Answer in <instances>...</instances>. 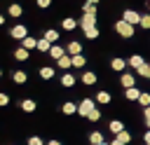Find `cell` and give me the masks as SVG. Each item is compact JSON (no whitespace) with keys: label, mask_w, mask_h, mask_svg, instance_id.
Returning a JSON list of instances; mask_svg holds the SVG:
<instances>
[{"label":"cell","mask_w":150,"mask_h":145,"mask_svg":"<svg viewBox=\"0 0 150 145\" xmlns=\"http://www.w3.org/2000/svg\"><path fill=\"white\" fill-rule=\"evenodd\" d=\"M112 28H115V33H117L120 37H124V40H131V37L136 35V26H131V23L124 21V19H117V21L112 23Z\"/></svg>","instance_id":"1"},{"label":"cell","mask_w":150,"mask_h":145,"mask_svg":"<svg viewBox=\"0 0 150 145\" xmlns=\"http://www.w3.org/2000/svg\"><path fill=\"white\" fill-rule=\"evenodd\" d=\"M96 108V98H82V101H77V117H82V119H87L89 115H91V110Z\"/></svg>","instance_id":"2"},{"label":"cell","mask_w":150,"mask_h":145,"mask_svg":"<svg viewBox=\"0 0 150 145\" xmlns=\"http://www.w3.org/2000/svg\"><path fill=\"white\" fill-rule=\"evenodd\" d=\"M26 35H28V26H23V23H14V26L9 28V37H12V40H19V42H21Z\"/></svg>","instance_id":"3"},{"label":"cell","mask_w":150,"mask_h":145,"mask_svg":"<svg viewBox=\"0 0 150 145\" xmlns=\"http://www.w3.org/2000/svg\"><path fill=\"white\" fill-rule=\"evenodd\" d=\"M120 87H122V89H129V87H136V75H134L131 70H124V72L120 75Z\"/></svg>","instance_id":"4"},{"label":"cell","mask_w":150,"mask_h":145,"mask_svg":"<svg viewBox=\"0 0 150 145\" xmlns=\"http://www.w3.org/2000/svg\"><path fill=\"white\" fill-rule=\"evenodd\" d=\"M19 110L26 112V115H30V112L38 110V101H33V98H21V101H19Z\"/></svg>","instance_id":"5"},{"label":"cell","mask_w":150,"mask_h":145,"mask_svg":"<svg viewBox=\"0 0 150 145\" xmlns=\"http://www.w3.org/2000/svg\"><path fill=\"white\" fill-rule=\"evenodd\" d=\"M141 16H143V14H138L136 9H124V12H122V19L129 21L131 26H138V23H141Z\"/></svg>","instance_id":"6"},{"label":"cell","mask_w":150,"mask_h":145,"mask_svg":"<svg viewBox=\"0 0 150 145\" xmlns=\"http://www.w3.org/2000/svg\"><path fill=\"white\" fill-rule=\"evenodd\" d=\"M129 65H127V58H122V56H112L110 58V70H115V72H124Z\"/></svg>","instance_id":"7"},{"label":"cell","mask_w":150,"mask_h":145,"mask_svg":"<svg viewBox=\"0 0 150 145\" xmlns=\"http://www.w3.org/2000/svg\"><path fill=\"white\" fill-rule=\"evenodd\" d=\"M80 82H82L84 87H94V84H98V75H96L94 70H84L82 77H80Z\"/></svg>","instance_id":"8"},{"label":"cell","mask_w":150,"mask_h":145,"mask_svg":"<svg viewBox=\"0 0 150 145\" xmlns=\"http://www.w3.org/2000/svg\"><path fill=\"white\" fill-rule=\"evenodd\" d=\"M77 21H80V28H89V26H96L98 14H84V12H82V16H80Z\"/></svg>","instance_id":"9"},{"label":"cell","mask_w":150,"mask_h":145,"mask_svg":"<svg viewBox=\"0 0 150 145\" xmlns=\"http://www.w3.org/2000/svg\"><path fill=\"white\" fill-rule=\"evenodd\" d=\"M143 63H145V58H143L141 54H131V56L127 58V65H129V70H138Z\"/></svg>","instance_id":"10"},{"label":"cell","mask_w":150,"mask_h":145,"mask_svg":"<svg viewBox=\"0 0 150 145\" xmlns=\"http://www.w3.org/2000/svg\"><path fill=\"white\" fill-rule=\"evenodd\" d=\"M75 82H77V77H75L70 70H66V72L61 75V87H63V89H73V87H75Z\"/></svg>","instance_id":"11"},{"label":"cell","mask_w":150,"mask_h":145,"mask_svg":"<svg viewBox=\"0 0 150 145\" xmlns=\"http://www.w3.org/2000/svg\"><path fill=\"white\" fill-rule=\"evenodd\" d=\"M61 112H63L66 117L77 115V103H75V101H63V103H61Z\"/></svg>","instance_id":"12"},{"label":"cell","mask_w":150,"mask_h":145,"mask_svg":"<svg viewBox=\"0 0 150 145\" xmlns=\"http://www.w3.org/2000/svg\"><path fill=\"white\" fill-rule=\"evenodd\" d=\"M56 68H61L63 72H66V70H70V68H73V56H70V54H63V56L56 61Z\"/></svg>","instance_id":"13"},{"label":"cell","mask_w":150,"mask_h":145,"mask_svg":"<svg viewBox=\"0 0 150 145\" xmlns=\"http://www.w3.org/2000/svg\"><path fill=\"white\" fill-rule=\"evenodd\" d=\"M94 98H96V103H98V105H110V103H112V96H110L105 89L96 91V96H94Z\"/></svg>","instance_id":"14"},{"label":"cell","mask_w":150,"mask_h":145,"mask_svg":"<svg viewBox=\"0 0 150 145\" xmlns=\"http://www.w3.org/2000/svg\"><path fill=\"white\" fill-rule=\"evenodd\" d=\"M108 131H110L112 136L122 133V131H124V122H122V119H110V122H108Z\"/></svg>","instance_id":"15"},{"label":"cell","mask_w":150,"mask_h":145,"mask_svg":"<svg viewBox=\"0 0 150 145\" xmlns=\"http://www.w3.org/2000/svg\"><path fill=\"white\" fill-rule=\"evenodd\" d=\"M66 51H68L70 56H77V54H82V42H77V40H70V42L66 44Z\"/></svg>","instance_id":"16"},{"label":"cell","mask_w":150,"mask_h":145,"mask_svg":"<svg viewBox=\"0 0 150 145\" xmlns=\"http://www.w3.org/2000/svg\"><path fill=\"white\" fill-rule=\"evenodd\" d=\"M12 82H14L16 87H23V84L28 82V75H26L23 70H14V72H12Z\"/></svg>","instance_id":"17"},{"label":"cell","mask_w":150,"mask_h":145,"mask_svg":"<svg viewBox=\"0 0 150 145\" xmlns=\"http://www.w3.org/2000/svg\"><path fill=\"white\" fill-rule=\"evenodd\" d=\"M21 47H26L28 51H33V49H38V37H33V35H26L21 42H19Z\"/></svg>","instance_id":"18"},{"label":"cell","mask_w":150,"mask_h":145,"mask_svg":"<svg viewBox=\"0 0 150 145\" xmlns=\"http://www.w3.org/2000/svg\"><path fill=\"white\" fill-rule=\"evenodd\" d=\"M12 56H14L16 61H28V58H30V51H28L26 47H21V44H19V47L14 49V54H12Z\"/></svg>","instance_id":"19"},{"label":"cell","mask_w":150,"mask_h":145,"mask_svg":"<svg viewBox=\"0 0 150 145\" xmlns=\"http://www.w3.org/2000/svg\"><path fill=\"white\" fill-rule=\"evenodd\" d=\"M38 75H40V80H52L56 75V70H54V65H42L38 70Z\"/></svg>","instance_id":"20"},{"label":"cell","mask_w":150,"mask_h":145,"mask_svg":"<svg viewBox=\"0 0 150 145\" xmlns=\"http://www.w3.org/2000/svg\"><path fill=\"white\" fill-rule=\"evenodd\" d=\"M141 94H143V91H141L138 87H129V89H124V98H127V101H138Z\"/></svg>","instance_id":"21"},{"label":"cell","mask_w":150,"mask_h":145,"mask_svg":"<svg viewBox=\"0 0 150 145\" xmlns=\"http://www.w3.org/2000/svg\"><path fill=\"white\" fill-rule=\"evenodd\" d=\"M77 26H80V21H75L73 16H66V19L61 21V28H63V30H68V33H70V30H75Z\"/></svg>","instance_id":"22"},{"label":"cell","mask_w":150,"mask_h":145,"mask_svg":"<svg viewBox=\"0 0 150 145\" xmlns=\"http://www.w3.org/2000/svg\"><path fill=\"white\" fill-rule=\"evenodd\" d=\"M82 33H84V37H87V40H98V35H101L98 26H89V28H82Z\"/></svg>","instance_id":"23"},{"label":"cell","mask_w":150,"mask_h":145,"mask_svg":"<svg viewBox=\"0 0 150 145\" xmlns=\"http://www.w3.org/2000/svg\"><path fill=\"white\" fill-rule=\"evenodd\" d=\"M63 54H68V51H66V47H61V44H52V49H49V56H52L54 61H59Z\"/></svg>","instance_id":"24"},{"label":"cell","mask_w":150,"mask_h":145,"mask_svg":"<svg viewBox=\"0 0 150 145\" xmlns=\"http://www.w3.org/2000/svg\"><path fill=\"white\" fill-rule=\"evenodd\" d=\"M7 14H9V16H14V19H19V16L23 14V7H21L19 2H12V5L7 7Z\"/></svg>","instance_id":"25"},{"label":"cell","mask_w":150,"mask_h":145,"mask_svg":"<svg viewBox=\"0 0 150 145\" xmlns=\"http://www.w3.org/2000/svg\"><path fill=\"white\" fill-rule=\"evenodd\" d=\"M42 37H47V40H49V42H52V44H56V42H59V37H61V33H59V30H56V28H47V30H45V35H42Z\"/></svg>","instance_id":"26"},{"label":"cell","mask_w":150,"mask_h":145,"mask_svg":"<svg viewBox=\"0 0 150 145\" xmlns=\"http://www.w3.org/2000/svg\"><path fill=\"white\" fill-rule=\"evenodd\" d=\"M49 49H52V42L47 37H38V51L40 54H49Z\"/></svg>","instance_id":"27"},{"label":"cell","mask_w":150,"mask_h":145,"mask_svg":"<svg viewBox=\"0 0 150 145\" xmlns=\"http://www.w3.org/2000/svg\"><path fill=\"white\" fill-rule=\"evenodd\" d=\"M84 65H87V56H84V54L73 56V68H77V70H80V68H84Z\"/></svg>","instance_id":"28"},{"label":"cell","mask_w":150,"mask_h":145,"mask_svg":"<svg viewBox=\"0 0 150 145\" xmlns=\"http://www.w3.org/2000/svg\"><path fill=\"white\" fill-rule=\"evenodd\" d=\"M103 140H105V138H103L101 131H91V133H89V143H91V145H98V143H103Z\"/></svg>","instance_id":"29"},{"label":"cell","mask_w":150,"mask_h":145,"mask_svg":"<svg viewBox=\"0 0 150 145\" xmlns=\"http://www.w3.org/2000/svg\"><path fill=\"white\" fill-rule=\"evenodd\" d=\"M136 75H138V77H145V80H150V63L145 61V63H143V65L136 70Z\"/></svg>","instance_id":"30"},{"label":"cell","mask_w":150,"mask_h":145,"mask_svg":"<svg viewBox=\"0 0 150 145\" xmlns=\"http://www.w3.org/2000/svg\"><path fill=\"white\" fill-rule=\"evenodd\" d=\"M82 12H84V14H98V7L84 0V2H82Z\"/></svg>","instance_id":"31"},{"label":"cell","mask_w":150,"mask_h":145,"mask_svg":"<svg viewBox=\"0 0 150 145\" xmlns=\"http://www.w3.org/2000/svg\"><path fill=\"white\" fill-rule=\"evenodd\" d=\"M87 122H91V124H96V122H101V108L96 105L94 110H91V115L87 117Z\"/></svg>","instance_id":"32"},{"label":"cell","mask_w":150,"mask_h":145,"mask_svg":"<svg viewBox=\"0 0 150 145\" xmlns=\"http://www.w3.org/2000/svg\"><path fill=\"white\" fill-rule=\"evenodd\" d=\"M136 103H138L141 108H148V105H150V94H148V91H143V94H141V98H138Z\"/></svg>","instance_id":"33"},{"label":"cell","mask_w":150,"mask_h":145,"mask_svg":"<svg viewBox=\"0 0 150 145\" xmlns=\"http://www.w3.org/2000/svg\"><path fill=\"white\" fill-rule=\"evenodd\" d=\"M117 138H120V140H124V143H127V145H129V143H131V140H134V138H131V131H129V129H124V131H122V133H117Z\"/></svg>","instance_id":"34"},{"label":"cell","mask_w":150,"mask_h":145,"mask_svg":"<svg viewBox=\"0 0 150 145\" xmlns=\"http://www.w3.org/2000/svg\"><path fill=\"white\" fill-rule=\"evenodd\" d=\"M138 26H141V28H143V30H150V12H148V14H143V16H141V23H138Z\"/></svg>","instance_id":"35"},{"label":"cell","mask_w":150,"mask_h":145,"mask_svg":"<svg viewBox=\"0 0 150 145\" xmlns=\"http://www.w3.org/2000/svg\"><path fill=\"white\" fill-rule=\"evenodd\" d=\"M26 145H47L40 136H28V140H26Z\"/></svg>","instance_id":"36"},{"label":"cell","mask_w":150,"mask_h":145,"mask_svg":"<svg viewBox=\"0 0 150 145\" xmlns=\"http://www.w3.org/2000/svg\"><path fill=\"white\" fill-rule=\"evenodd\" d=\"M7 105H9V94L0 91V108H7Z\"/></svg>","instance_id":"37"},{"label":"cell","mask_w":150,"mask_h":145,"mask_svg":"<svg viewBox=\"0 0 150 145\" xmlns=\"http://www.w3.org/2000/svg\"><path fill=\"white\" fill-rule=\"evenodd\" d=\"M35 5H38L40 9H47V7L52 5V0H35Z\"/></svg>","instance_id":"38"},{"label":"cell","mask_w":150,"mask_h":145,"mask_svg":"<svg viewBox=\"0 0 150 145\" xmlns=\"http://www.w3.org/2000/svg\"><path fill=\"white\" fill-rule=\"evenodd\" d=\"M110 145H127V143H124V140H120V138H117V136H115V138H112V140H110Z\"/></svg>","instance_id":"39"},{"label":"cell","mask_w":150,"mask_h":145,"mask_svg":"<svg viewBox=\"0 0 150 145\" xmlns=\"http://www.w3.org/2000/svg\"><path fill=\"white\" fill-rule=\"evenodd\" d=\"M143 119H150V105H148V108H143Z\"/></svg>","instance_id":"40"},{"label":"cell","mask_w":150,"mask_h":145,"mask_svg":"<svg viewBox=\"0 0 150 145\" xmlns=\"http://www.w3.org/2000/svg\"><path fill=\"white\" fill-rule=\"evenodd\" d=\"M47 145H63L59 138H52V140H47Z\"/></svg>","instance_id":"41"},{"label":"cell","mask_w":150,"mask_h":145,"mask_svg":"<svg viewBox=\"0 0 150 145\" xmlns=\"http://www.w3.org/2000/svg\"><path fill=\"white\" fill-rule=\"evenodd\" d=\"M143 143H150V129H148V131L143 133Z\"/></svg>","instance_id":"42"},{"label":"cell","mask_w":150,"mask_h":145,"mask_svg":"<svg viewBox=\"0 0 150 145\" xmlns=\"http://www.w3.org/2000/svg\"><path fill=\"white\" fill-rule=\"evenodd\" d=\"M0 26H5V14H0Z\"/></svg>","instance_id":"43"},{"label":"cell","mask_w":150,"mask_h":145,"mask_svg":"<svg viewBox=\"0 0 150 145\" xmlns=\"http://www.w3.org/2000/svg\"><path fill=\"white\" fill-rule=\"evenodd\" d=\"M87 2H91V5H98V2H101V0H87Z\"/></svg>","instance_id":"44"},{"label":"cell","mask_w":150,"mask_h":145,"mask_svg":"<svg viewBox=\"0 0 150 145\" xmlns=\"http://www.w3.org/2000/svg\"><path fill=\"white\" fill-rule=\"evenodd\" d=\"M143 122H145V126H148V129H150V119H143Z\"/></svg>","instance_id":"45"},{"label":"cell","mask_w":150,"mask_h":145,"mask_svg":"<svg viewBox=\"0 0 150 145\" xmlns=\"http://www.w3.org/2000/svg\"><path fill=\"white\" fill-rule=\"evenodd\" d=\"M98 145H110V143H108V140H103V143H98Z\"/></svg>","instance_id":"46"},{"label":"cell","mask_w":150,"mask_h":145,"mask_svg":"<svg viewBox=\"0 0 150 145\" xmlns=\"http://www.w3.org/2000/svg\"><path fill=\"white\" fill-rule=\"evenodd\" d=\"M148 12H150V2H148Z\"/></svg>","instance_id":"47"},{"label":"cell","mask_w":150,"mask_h":145,"mask_svg":"<svg viewBox=\"0 0 150 145\" xmlns=\"http://www.w3.org/2000/svg\"><path fill=\"white\" fill-rule=\"evenodd\" d=\"M0 77H2V68H0Z\"/></svg>","instance_id":"48"},{"label":"cell","mask_w":150,"mask_h":145,"mask_svg":"<svg viewBox=\"0 0 150 145\" xmlns=\"http://www.w3.org/2000/svg\"><path fill=\"white\" fill-rule=\"evenodd\" d=\"M9 145H14V143H9Z\"/></svg>","instance_id":"49"},{"label":"cell","mask_w":150,"mask_h":145,"mask_svg":"<svg viewBox=\"0 0 150 145\" xmlns=\"http://www.w3.org/2000/svg\"><path fill=\"white\" fill-rule=\"evenodd\" d=\"M145 145H150V143H145Z\"/></svg>","instance_id":"50"}]
</instances>
